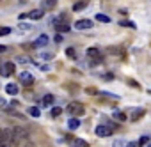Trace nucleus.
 Wrapping results in <instances>:
<instances>
[{
  "label": "nucleus",
  "instance_id": "nucleus-4",
  "mask_svg": "<svg viewBox=\"0 0 151 147\" xmlns=\"http://www.w3.org/2000/svg\"><path fill=\"white\" fill-rule=\"evenodd\" d=\"M93 27H94V23L91 20H78V21H75V29H77V30H89Z\"/></svg>",
  "mask_w": 151,
  "mask_h": 147
},
{
  "label": "nucleus",
  "instance_id": "nucleus-3",
  "mask_svg": "<svg viewBox=\"0 0 151 147\" xmlns=\"http://www.w3.org/2000/svg\"><path fill=\"white\" fill-rule=\"evenodd\" d=\"M14 62H6V64H2L0 66V73H2L4 76H11L13 73H14Z\"/></svg>",
  "mask_w": 151,
  "mask_h": 147
},
{
  "label": "nucleus",
  "instance_id": "nucleus-19",
  "mask_svg": "<svg viewBox=\"0 0 151 147\" xmlns=\"http://www.w3.org/2000/svg\"><path fill=\"white\" fill-rule=\"evenodd\" d=\"M119 25L121 27H130V29H135L137 25L133 23V21H130V20H123V21H119Z\"/></svg>",
  "mask_w": 151,
  "mask_h": 147
},
{
  "label": "nucleus",
  "instance_id": "nucleus-14",
  "mask_svg": "<svg viewBox=\"0 0 151 147\" xmlns=\"http://www.w3.org/2000/svg\"><path fill=\"white\" fill-rule=\"evenodd\" d=\"M142 115H144V110H142V108H137V110H133V113H132V117H130V119L135 122V121H139Z\"/></svg>",
  "mask_w": 151,
  "mask_h": 147
},
{
  "label": "nucleus",
  "instance_id": "nucleus-33",
  "mask_svg": "<svg viewBox=\"0 0 151 147\" xmlns=\"http://www.w3.org/2000/svg\"><path fill=\"white\" fill-rule=\"evenodd\" d=\"M4 51H7V46H4V44H0V53H4Z\"/></svg>",
  "mask_w": 151,
  "mask_h": 147
},
{
  "label": "nucleus",
  "instance_id": "nucleus-13",
  "mask_svg": "<svg viewBox=\"0 0 151 147\" xmlns=\"http://www.w3.org/2000/svg\"><path fill=\"white\" fill-rule=\"evenodd\" d=\"M6 92L11 94V96L18 94V85H14V83H7V85H6Z\"/></svg>",
  "mask_w": 151,
  "mask_h": 147
},
{
  "label": "nucleus",
  "instance_id": "nucleus-21",
  "mask_svg": "<svg viewBox=\"0 0 151 147\" xmlns=\"http://www.w3.org/2000/svg\"><path fill=\"white\" fill-rule=\"evenodd\" d=\"M86 9V2H77L73 6V11H84Z\"/></svg>",
  "mask_w": 151,
  "mask_h": 147
},
{
  "label": "nucleus",
  "instance_id": "nucleus-31",
  "mask_svg": "<svg viewBox=\"0 0 151 147\" xmlns=\"http://www.w3.org/2000/svg\"><path fill=\"white\" fill-rule=\"evenodd\" d=\"M86 91H87L89 94H100V92H98L96 89H93V87H89V89H86Z\"/></svg>",
  "mask_w": 151,
  "mask_h": 147
},
{
  "label": "nucleus",
  "instance_id": "nucleus-29",
  "mask_svg": "<svg viewBox=\"0 0 151 147\" xmlns=\"http://www.w3.org/2000/svg\"><path fill=\"white\" fill-rule=\"evenodd\" d=\"M124 147H139V143H137V142H126Z\"/></svg>",
  "mask_w": 151,
  "mask_h": 147
},
{
  "label": "nucleus",
  "instance_id": "nucleus-1",
  "mask_svg": "<svg viewBox=\"0 0 151 147\" xmlns=\"http://www.w3.org/2000/svg\"><path fill=\"white\" fill-rule=\"evenodd\" d=\"M66 112L69 113V117H80L86 113V106L80 103V101H71L68 106H66Z\"/></svg>",
  "mask_w": 151,
  "mask_h": 147
},
{
  "label": "nucleus",
  "instance_id": "nucleus-28",
  "mask_svg": "<svg viewBox=\"0 0 151 147\" xmlns=\"http://www.w3.org/2000/svg\"><path fill=\"white\" fill-rule=\"evenodd\" d=\"M114 117H116V119H119V121H126V115H124V113H119V112H116V113H114Z\"/></svg>",
  "mask_w": 151,
  "mask_h": 147
},
{
  "label": "nucleus",
  "instance_id": "nucleus-6",
  "mask_svg": "<svg viewBox=\"0 0 151 147\" xmlns=\"http://www.w3.org/2000/svg\"><path fill=\"white\" fill-rule=\"evenodd\" d=\"M96 135L101 136V138L110 136V135H112V128H110V126H98V128H96Z\"/></svg>",
  "mask_w": 151,
  "mask_h": 147
},
{
  "label": "nucleus",
  "instance_id": "nucleus-26",
  "mask_svg": "<svg viewBox=\"0 0 151 147\" xmlns=\"http://www.w3.org/2000/svg\"><path fill=\"white\" fill-rule=\"evenodd\" d=\"M62 39H64V37H62V34H60V32H57V34H55V37H53V41H55L57 44H59V43H62Z\"/></svg>",
  "mask_w": 151,
  "mask_h": 147
},
{
  "label": "nucleus",
  "instance_id": "nucleus-11",
  "mask_svg": "<svg viewBox=\"0 0 151 147\" xmlns=\"http://www.w3.org/2000/svg\"><path fill=\"white\" fill-rule=\"evenodd\" d=\"M71 147H89V143L82 138H73L71 140Z\"/></svg>",
  "mask_w": 151,
  "mask_h": 147
},
{
  "label": "nucleus",
  "instance_id": "nucleus-27",
  "mask_svg": "<svg viewBox=\"0 0 151 147\" xmlns=\"http://www.w3.org/2000/svg\"><path fill=\"white\" fill-rule=\"evenodd\" d=\"M124 145H126V142H124V140H116L112 147H124Z\"/></svg>",
  "mask_w": 151,
  "mask_h": 147
},
{
  "label": "nucleus",
  "instance_id": "nucleus-30",
  "mask_svg": "<svg viewBox=\"0 0 151 147\" xmlns=\"http://www.w3.org/2000/svg\"><path fill=\"white\" fill-rule=\"evenodd\" d=\"M43 59H53V53H41Z\"/></svg>",
  "mask_w": 151,
  "mask_h": 147
},
{
  "label": "nucleus",
  "instance_id": "nucleus-16",
  "mask_svg": "<svg viewBox=\"0 0 151 147\" xmlns=\"http://www.w3.org/2000/svg\"><path fill=\"white\" fill-rule=\"evenodd\" d=\"M18 30L20 32H29V30H32V23H20Z\"/></svg>",
  "mask_w": 151,
  "mask_h": 147
},
{
  "label": "nucleus",
  "instance_id": "nucleus-15",
  "mask_svg": "<svg viewBox=\"0 0 151 147\" xmlns=\"http://www.w3.org/2000/svg\"><path fill=\"white\" fill-rule=\"evenodd\" d=\"M55 4H57V0H43V6H41V9H52Z\"/></svg>",
  "mask_w": 151,
  "mask_h": 147
},
{
  "label": "nucleus",
  "instance_id": "nucleus-24",
  "mask_svg": "<svg viewBox=\"0 0 151 147\" xmlns=\"http://www.w3.org/2000/svg\"><path fill=\"white\" fill-rule=\"evenodd\" d=\"M147 142H149V136H140V138H139V142H137V143H139V145H140V147H142V145H146V143H147Z\"/></svg>",
  "mask_w": 151,
  "mask_h": 147
},
{
  "label": "nucleus",
  "instance_id": "nucleus-17",
  "mask_svg": "<svg viewBox=\"0 0 151 147\" xmlns=\"http://www.w3.org/2000/svg\"><path fill=\"white\" fill-rule=\"evenodd\" d=\"M52 103H53V96H52V94H46V96L43 98V108H45V106H50Z\"/></svg>",
  "mask_w": 151,
  "mask_h": 147
},
{
  "label": "nucleus",
  "instance_id": "nucleus-35",
  "mask_svg": "<svg viewBox=\"0 0 151 147\" xmlns=\"http://www.w3.org/2000/svg\"><path fill=\"white\" fill-rule=\"evenodd\" d=\"M146 147H151V142H147V143H146Z\"/></svg>",
  "mask_w": 151,
  "mask_h": 147
},
{
  "label": "nucleus",
  "instance_id": "nucleus-7",
  "mask_svg": "<svg viewBox=\"0 0 151 147\" xmlns=\"http://www.w3.org/2000/svg\"><path fill=\"white\" fill-rule=\"evenodd\" d=\"M55 30L60 32V34H64V32H69V30H71V25L66 23V21H57V23H55Z\"/></svg>",
  "mask_w": 151,
  "mask_h": 147
},
{
  "label": "nucleus",
  "instance_id": "nucleus-12",
  "mask_svg": "<svg viewBox=\"0 0 151 147\" xmlns=\"http://www.w3.org/2000/svg\"><path fill=\"white\" fill-rule=\"evenodd\" d=\"M86 53H87V57H89V59H94V60H96V59H100V55H101L98 48H89Z\"/></svg>",
  "mask_w": 151,
  "mask_h": 147
},
{
  "label": "nucleus",
  "instance_id": "nucleus-34",
  "mask_svg": "<svg viewBox=\"0 0 151 147\" xmlns=\"http://www.w3.org/2000/svg\"><path fill=\"white\" fill-rule=\"evenodd\" d=\"M2 135H4V129H2V128H0V138H2Z\"/></svg>",
  "mask_w": 151,
  "mask_h": 147
},
{
  "label": "nucleus",
  "instance_id": "nucleus-22",
  "mask_svg": "<svg viewBox=\"0 0 151 147\" xmlns=\"http://www.w3.org/2000/svg\"><path fill=\"white\" fill-rule=\"evenodd\" d=\"M66 55H68L69 59H77V51H75V48H71V46L66 50Z\"/></svg>",
  "mask_w": 151,
  "mask_h": 147
},
{
  "label": "nucleus",
  "instance_id": "nucleus-10",
  "mask_svg": "<svg viewBox=\"0 0 151 147\" xmlns=\"http://www.w3.org/2000/svg\"><path fill=\"white\" fill-rule=\"evenodd\" d=\"M46 44H48V36H46V34H41V36L36 39V43H34L36 48H39V46H46Z\"/></svg>",
  "mask_w": 151,
  "mask_h": 147
},
{
  "label": "nucleus",
  "instance_id": "nucleus-25",
  "mask_svg": "<svg viewBox=\"0 0 151 147\" xmlns=\"http://www.w3.org/2000/svg\"><path fill=\"white\" fill-rule=\"evenodd\" d=\"M7 34H11L9 27H0V36H7Z\"/></svg>",
  "mask_w": 151,
  "mask_h": 147
},
{
  "label": "nucleus",
  "instance_id": "nucleus-18",
  "mask_svg": "<svg viewBox=\"0 0 151 147\" xmlns=\"http://www.w3.org/2000/svg\"><path fill=\"white\" fill-rule=\"evenodd\" d=\"M29 113H30L32 117H39V115H41V110H39L37 106H30V108H29Z\"/></svg>",
  "mask_w": 151,
  "mask_h": 147
},
{
  "label": "nucleus",
  "instance_id": "nucleus-5",
  "mask_svg": "<svg viewBox=\"0 0 151 147\" xmlns=\"http://www.w3.org/2000/svg\"><path fill=\"white\" fill-rule=\"evenodd\" d=\"M20 82L29 87V85L34 83V75H32V73H29V71H23V73H20Z\"/></svg>",
  "mask_w": 151,
  "mask_h": 147
},
{
  "label": "nucleus",
  "instance_id": "nucleus-20",
  "mask_svg": "<svg viewBox=\"0 0 151 147\" xmlns=\"http://www.w3.org/2000/svg\"><path fill=\"white\" fill-rule=\"evenodd\" d=\"M96 20H98V21H103V23H110V18L105 16V14H100V13L96 14Z\"/></svg>",
  "mask_w": 151,
  "mask_h": 147
},
{
  "label": "nucleus",
  "instance_id": "nucleus-2",
  "mask_svg": "<svg viewBox=\"0 0 151 147\" xmlns=\"http://www.w3.org/2000/svg\"><path fill=\"white\" fill-rule=\"evenodd\" d=\"M11 131H13V138H11L13 143H18L22 140H27L29 138V131L25 128H22V126H14V128H11Z\"/></svg>",
  "mask_w": 151,
  "mask_h": 147
},
{
  "label": "nucleus",
  "instance_id": "nucleus-32",
  "mask_svg": "<svg viewBox=\"0 0 151 147\" xmlns=\"http://www.w3.org/2000/svg\"><path fill=\"white\" fill-rule=\"evenodd\" d=\"M7 106V103H6V99H0V108H6Z\"/></svg>",
  "mask_w": 151,
  "mask_h": 147
},
{
  "label": "nucleus",
  "instance_id": "nucleus-9",
  "mask_svg": "<svg viewBox=\"0 0 151 147\" xmlns=\"http://www.w3.org/2000/svg\"><path fill=\"white\" fill-rule=\"evenodd\" d=\"M43 14H45V9H34V11L27 13V18H30V20H39V18H43Z\"/></svg>",
  "mask_w": 151,
  "mask_h": 147
},
{
  "label": "nucleus",
  "instance_id": "nucleus-36",
  "mask_svg": "<svg viewBox=\"0 0 151 147\" xmlns=\"http://www.w3.org/2000/svg\"><path fill=\"white\" fill-rule=\"evenodd\" d=\"M149 94H151V91H149Z\"/></svg>",
  "mask_w": 151,
  "mask_h": 147
},
{
  "label": "nucleus",
  "instance_id": "nucleus-23",
  "mask_svg": "<svg viewBox=\"0 0 151 147\" xmlns=\"http://www.w3.org/2000/svg\"><path fill=\"white\" fill-rule=\"evenodd\" d=\"M62 113V108H59V106H55V108H52V115L53 117H59Z\"/></svg>",
  "mask_w": 151,
  "mask_h": 147
},
{
  "label": "nucleus",
  "instance_id": "nucleus-8",
  "mask_svg": "<svg viewBox=\"0 0 151 147\" xmlns=\"http://www.w3.org/2000/svg\"><path fill=\"white\" fill-rule=\"evenodd\" d=\"M68 128H69L71 131L78 129V128H80V119H78V117H69V121H68Z\"/></svg>",
  "mask_w": 151,
  "mask_h": 147
}]
</instances>
